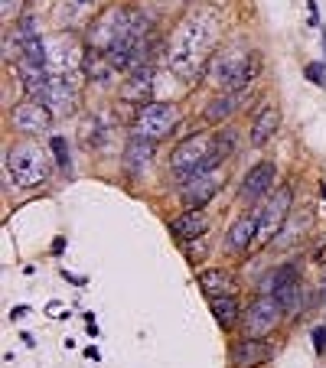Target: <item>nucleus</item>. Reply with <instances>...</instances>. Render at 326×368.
<instances>
[{
    "instance_id": "f257e3e1",
    "label": "nucleus",
    "mask_w": 326,
    "mask_h": 368,
    "mask_svg": "<svg viewBox=\"0 0 326 368\" xmlns=\"http://www.w3.org/2000/svg\"><path fill=\"white\" fill-rule=\"evenodd\" d=\"M222 36V23L212 10H193L170 39V69L180 78L206 75L209 62L215 56V43Z\"/></svg>"
},
{
    "instance_id": "f03ea898",
    "label": "nucleus",
    "mask_w": 326,
    "mask_h": 368,
    "mask_svg": "<svg viewBox=\"0 0 326 368\" xmlns=\"http://www.w3.org/2000/svg\"><path fill=\"white\" fill-rule=\"evenodd\" d=\"M258 72H261V56H258V52L222 49L212 56V62H209V69H206V78H209V85L219 88L222 94H235V92L251 88Z\"/></svg>"
},
{
    "instance_id": "7ed1b4c3",
    "label": "nucleus",
    "mask_w": 326,
    "mask_h": 368,
    "mask_svg": "<svg viewBox=\"0 0 326 368\" xmlns=\"http://www.w3.org/2000/svg\"><path fill=\"white\" fill-rule=\"evenodd\" d=\"M7 176H13L20 189H36L43 186L46 180L52 176V157L43 144H36V140H20L7 150Z\"/></svg>"
},
{
    "instance_id": "20e7f679",
    "label": "nucleus",
    "mask_w": 326,
    "mask_h": 368,
    "mask_svg": "<svg viewBox=\"0 0 326 368\" xmlns=\"http://www.w3.org/2000/svg\"><path fill=\"white\" fill-rule=\"evenodd\" d=\"M219 163H222V157L215 154V134H193V137L183 140L170 157L173 173H176L183 183L219 170Z\"/></svg>"
},
{
    "instance_id": "39448f33",
    "label": "nucleus",
    "mask_w": 326,
    "mask_h": 368,
    "mask_svg": "<svg viewBox=\"0 0 326 368\" xmlns=\"http://www.w3.org/2000/svg\"><path fill=\"white\" fill-rule=\"evenodd\" d=\"M176 121H180V108L176 104H167V102H147L138 108L134 114V134L150 144L157 140L170 137L173 128H176Z\"/></svg>"
},
{
    "instance_id": "423d86ee",
    "label": "nucleus",
    "mask_w": 326,
    "mask_h": 368,
    "mask_svg": "<svg viewBox=\"0 0 326 368\" xmlns=\"http://www.w3.org/2000/svg\"><path fill=\"white\" fill-rule=\"evenodd\" d=\"M284 319V307L277 297H267V293H258L251 300V307L241 313V333L245 339H267L274 333Z\"/></svg>"
},
{
    "instance_id": "0eeeda50",
    "label": "nucleus",
    "mask_w": 326,
    "mask_h": 368,
    "mask_svg": "<svg viewBox=\"0 0 326 368\" xmlns=\"http://www.w3.org/2000/svg\"><path fill=\"white\" fill-rule=\"evenodd\" d=\"M291 189L281 186L274 189L271 196L261 202V206L255 209V222H258V241H271L277 238V231L284 228V222H287V215H291Z\"/></svg>"
},
{
    "instance_id": "6e6552de",
    "label": "nucleus",
    "mask_w": 326,
    "mask_h": 368,
    "mask_svg": "<svg viewBox=\"0 0 326 368\" xmlns=\"http://www.w3.org/2000/svg\"><path fill=\"white\" fill-rule=\"evenodd\" d=\"M82 66V46L72 33H59L46 39V72L49 75H76Z\"/></svg>"
},
{
    "instance_id": "1a4fd4ad",
    "label": "nucleus",
    "mask_w": 326,
    "mask_h": 368,
    "mask_svg": "<svg viewBox=\"0 0 326 368\" xmlns=\"http://www.w3.org/2000/svg\"><path fill=\"white\" fill-rule=\"evenodd\" d=\"M36 102H43L52 114H76L78 104H82L78 82H72V75H49Z\"/></svg>"
},
{
    "instance_id": "9d476101",
    "label": "nucleus",
    "mask_w": 326,
    "mask_h": 368,
    "mask_svg": "<svg viewBox=\"0 0 326 368\" xmlns=\"http://www.w3.org/2000/svg\"><path fill=\"white\" fill-rule=\"evenodd\" d=\"M274 183H277V166L271 160H261L255 163L248 173H245V180H241V189L239 196L245 202H258V199H267L274 192Z\"/></svg>"
},
{
    "instance_id": "9b49d317",
    "label": "nucleus",
    "mask_w": 326,
    "mask_h": 368,
    "mask_svg": "<svg viewBox=\"0 0 326 368\" xmlns=\"http://www.w3.org/2000/svg\"><path fill=\"white\" fill-rule=\"evenodd\" d=\"M52 124V111L46 108L43 102H36V98H26V102L17 104V111H13V128L26 137H33V134H46Z\"/></svg>"
},
{
    "instance_id": "f8f14e48",
    "label": "nucleus",
    "mask_w": 326,
    "mask_h": 368,
    "mask_svg": "<svg viewBox=\"0 0 326 368\" xmlns=\"http://www.w3.org/2000/svg\"><path fill=\"white\" fill-rule=\"evenodd\" d=\"M222 183H225V170H212V173H206V176H196V180L183 183V189H180L183 206L186 209H203L209 199L222 189Z\"/></svg>"
},
{
    "instance_id": "ddd939ff",
    "label": "nucleus",
    "mask_w": 326,
    "mask_h": 368,
    "mask_svg": "<svg viewBox=\"0 0 326 368\" xmlns=\"http://www.w3.org/2000/svg\"><path fill=\"white\" fill-rule=\"evenodd\" d=\"M271 359H274V345L267 339H239V343H232V352H229L232 368H261Z\"/></svg>"
},
{
    "instance_id": "4468645a",
    "label": "nucleus",
    "mask_w": 326,
    "mask_h": 368,
    "mask_svg": "<svg viewBox=\"0 0 326 368\" xmlns=\"http://www.w3.org/2000/svg\"><path fill=\"white\" fill-rule=\"evenodd\" d=\"M255 241H258L255 212H251V215H239V219L232 222V228H229V235H225V248L232 251V254H245Z\"/></svg>"
},
{
    "instance_id": "2eb2a0df",
    "label": "nucleus",
    "mask_w": 326,
    "mask_h": 368,
    "mask_svg": "<svg viewBox=\"0 0 326 368\" xmlns=\"http://www.w3.org/2000/svg\"><path fill=\"white\" fill-rule=\"evenodd\" d=\"M206 212L203 209H186L183 215H176L170 222V235L180 245H186V241H193V238H203L206 235Z\"/></svg>"
},
{
    "instance_id": "dca6fc26",
    "label": "nucleus",
    "mask_w": 326,
    "mask_h": 368,
    "mask_svg": "<svg viewBox=\"0 0 326 368\" xmlns=\"http://www.w3.org/2000/svg\"><path fill=\"white\" fill-rule=\"evenodd\" d=\"M297 283H301V261H287L261 281V293L277 297V293H284L287 287H297Z\"/></svg>"
},
{
    "instance_id": "f3484780",
    "label": "nucleus",
    "mask_w": 326,
    "mask_h": 368,
    "mask_svg": "<svg viewBox=\"0 0 326 368\" xmlns=\"http://www.w3.org/2000/svg\"><path fill=\"white\" fill-rule=\"evenodd\" d=\"M199 287L206 297H225V293H235V277L225 267H206L199 271Z\"/></svg>"
},
{
    "instance_id": "a211bd4d",
    "label": "nucleus",
    "mask_w": 326,
    "mask_h": 368,
    "mask_svg": "<svg viewBox=\"0 0 326 368\" xmlns=\"http://www.w3.org/2000/svg\"><path fill=\"white\" fill-rule=\"evenodd\" d=\"M277 124H281V111H277V104H265V108L258 111L255 124H251V144L265 147L267 140L277 134Z\"/></svg>"
},
{
    "instance_id": "6ab92c4d",
    "label": "nucleus",
    "mask_w": 326,
    "mask_h": 368,
    "mask_svg": "<svg viewBox=\"0 0 326 368\" xmlns=\"http://www.w3.org/2000/svg\"><path fill=\"white\" fill-rule=\"evenodd\" d=\"M150 157H154V144L144 137H138V134H131L128 147H124V166H128V173H144L147 163H150Z\"/></svg>"
},
{
    "instance_id": "aec40b11",
    "label": "nucleus",
    "mask_w": 326,
    "mask_h": 368,
    "mask_svg": "<svg viewBox=\"0 0 326 368\" xmlns=\"http://www.w3.org/2000/svg\"><path fill=\"white\" fill-rule=\"evenodd\" d=\"M150 78H154V72L150 69H140V72H134V75L128 78V82H124V85H121V98H124V102H131V104H147V94H150V88H154V82H150Z\"/></svg>"
},
{
    "instance_id": "412c9836",
    "label": "nucleus",
    "mask_w": 326,
    "mask_h": 368,
    "mask_svg": "<svg viewBox=\"0 0 326 368\" xmlns=\"http://www.w3.org/2000/svg\"><path fill=\"white\" fill-rule=\"evenodd\" d=\"M241 98H245V92H235V94H215L212 102L206 104V111H203V118H206L209 124H222L225 118H232V114L239 111Z\"/></svg>"
},
{
    "instance_id": "4be33fe9",
    "label": "nucleus",
    "mask_w": 326,
    "mask_h": 368,
    "mask_svg": "<svg viewBox=\"0 0 326 368\" xmlns=\"http://www.w3.org/2000/svg\"><path fill=\"white\" fill-rule=\"evenodd\" d=\"M209 309H212L215 323L222 326V329H232V326L239 323V317H241V307H239V300H235V293H225V297H209Z\"/></svg>"
},
{
    "instance_id": "5701e85b",
    "label": "nucleus",
    "mask_w": 326,
    "mask_h": 368,
    "mask_svg": "<svg viewBox=\"0 0 326 368\" xmlns=\"http://www.w3.org/2000/svg\"><path fill=\"white\" fill-rule=\"evenodd\" d=\"M85 72L92 75V82H108V78H111V72H114V66L108 62V56H104V52H88Z\"/></svg>"
},
{
    "instance_id": "b1692460",
    "label": "nucleus",
    "mask_w": 326,
    "mask_h": 368,
    "mask_svg": "<svg viewBox=\"0 0 326 368\" xmlns=\"http://www.w3.org/2000/svg\"><path fill=\"white\" fill-rule=\"evenodd\" d=\"M235 147H239V130L235 128H222L215 134V154L222 157V160H229L235 154Z\"/></svg>"
},
{
    "instance_id": "393cba45",
    "label": "nucleus",
    "mask_w": 326,
    "mask_h": 368,
    "mask_svg": "<svg viewBox=\"0 0 326 368\" xmlns=\"http://www.w3.org/2000/svg\"><path fill=\"white\" fill-rule=\"evenodd\" d=\"M183 251H186V257H189V261H193V264H203V257L209 254L206 235H203V238H193V241H186V245H183Z\"/></svg>"
},
{
    "instance_id": "a878e982",
    "label": "nucleus",
    "mask_w": 326,
    "mask_h": 368,
    "mask_svg": "<svg viewBox=\"0 0 326 368\" xmlns=\"http://www.w3.org/2000/svg\"><path fill=\"white\" fill-rule=\"evenodd\" d=\"M49 147H52V154H56V163H59V166H69V144L62 137H52Z\"/></svg>"
},
{
    "instance_id": "bb28decb",
    "label": "nucleus",
    "mask_w": 326,
    "mask_h": 368,
    "mask_svg": "<svg viewBox=\"0 0 326 368\" xmlns=\"http://www.w3.org/2000/svg\"><path fill=\"white\" fill-rule=\"evenodd\" d=\"M303 75H307L313 85H326V72H323V66H320V62H310L307 69H303Z\"/></svg>"
},
{
    "instance_id": "cd10ccee",
    "label": "nucleus",
    "mask_w": 326,
    "mask_h": 368,
    "mask_svg": "<svg viewBox=\"0 0 326 368\" xmlns=\"http://www.w3.org/2000/svg\"><path fill=\"white\" fill-rule=\"evenodd\" d=\"M20 7H23V0H0V13H4V20L17 17Z\"/></svg>"
},
{
    "instance_id": "c85d7f7f",
    "label": "nucleus",
    "mask_w": 326,
    "mask_h": 368,
    "mask_svg": "<svg viewBox=\"0 0 326 368\" xmlns=\"http://www.w3.org/2000/svg\"><path fill=\"white\" fill-rule=\"evenodd\" d=\"M313 345H317V352H326V326L313 329Z\"/></svg>"
},
{
    "instance_id": "c756f323",
    "label": "nucleus",
    "mask_w": 326,
    "mask_h": 368,
    "mask_svg": "<svg viewBox=\"0 0 326 368\" xmlns=\"http://www.w3.org/2000/svg\"><path fill=\"white\" fill-rule=\"evenodd\" d=\"M62 248H66V238H56V241H52V254H62Z\"/></svg>"
},
{
    "instance_id": "7c9ffc66",
    "label": "nucleus",
    "mask_w": 326,
    "mask_h": 368,
    "mask_svg": "<svg viewBox=\"0 0 326 368\" xmlns=\"http://www.w3.org/2000/svg\"><path fill=\"white\" fill-rule=\"evenodd\" d=\"M62 277H66V281H72V283H78V287L85 283V277H78V274H66V271H62Z\"/></svg>"
},
{
    "instance_id": "2f4dec72",
    "label": "nucleus",
    "mask_w": 326,
    "mask_h": 368,
    "mask_svg": "<svg viewBox=\"0 0 326 368\" xmlns=\"http://www.w3.org/2000/svg\"><path fill=\"white\" fill-rule=\"evenodd\" d=\"M85 355H88V359H92V362H98V359H102V352L95 349V345H92V349H85Z\"/></svg>"
},
{
    "instance_id": "473e14b6",
    "label": "nucleus",
    "mask_w": 326,
    "mask_h": 368,
    "mask_svg": "<svg viewBox=\"0 0 326 368\" xmlns=\"http://www.w3.org/2000/svg\"><path fill=\"white\" fill-rule=\"evenodd\" d=\"M317 264L326 267V245H323V248H317Z\"/></svg>"
},
{
    "instance_id": "72a5a7b5",
    "label": "nucleus",
    "mask_w": 326,
    "mask_h": 368,
    "mask_svg": "<svg viewBox=\"0 0 326 368\" xmlns=\"http://www.w3.org/2000/svg\"><path fill=\"white\" fill-rule=\"evenodd\" d=\"M26 309H30V307H13V309H10V317H13V319H17V317H23V313H26Z\"/></svg>"
},
{
    "instance_id": "f704fd0d",
    "label": "nucleus",
    "mask_w": 326,
    "mask_h": 368,
    "mask_svg": "<svg viewBox=\"0 0 326 368\" xmlns=\"http://www.w3.org/2000/svg\"><path fill=\"white\" fill-rule=\"evenodd\" d=\"M320 196H323V199H326V183H323V186H320Z\"/></svg>"
},
{
    "instance_id": "c9c22d12",
    "label": "nucleus",
    "mask_w": 326,
    "mask_h": 368,
    "mask_svg": "<svg viewBox=\"0 0 326 368\" xmlns=\"http://www.w3.org/2000/svg\"><path fill=\"white\" fill-rule=\"evenodd\" d=\"M323 303H326V277H323Z\"/></svg>"
},
{
    "instance_id": "e433bc0d",
    "label": "nucleus",
    "mask_w": 326,
    "mask_h": 368,
    "mask_svg": "<svg viewBox=\"0 0 326 368\" xmlns=\"http://www.w3.org/2000/svg\"><path fill=\"white\" fill-rule=\"evenodd\" d=\"M323 52H326V30H323Z\"/></svg>"
},
{
    "instance_id": "4c0bfd02",
    "label": "nucleus",
    "mask_w": 326,
    "mask_h": 368,
    "mask_svg": "<svg viewBox=\"0 0 326 368\" xmlns=\"http://www.w3.org/2000/svg\"><path fill=\"white\" fill-rule=\"evenodd\" d=\"M82 4H85V0H82Z\"/></svg>"
}]
</instances>
